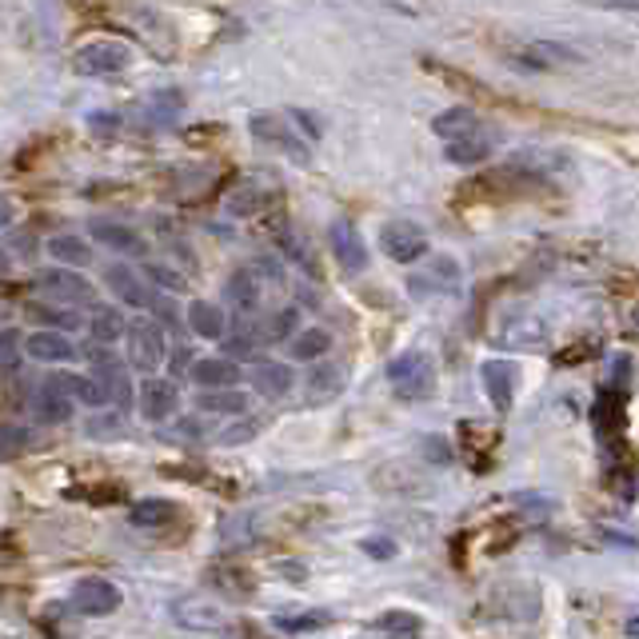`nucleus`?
Returning <instances> with one entry per match:
<instances>
[{
	"mask_svg": "<svg viewBox=\"0 0 639 639\" xmlns=\"http://www.w3.org/2000/svg\"><path fill=\"white\" fill-rule=\"evenodd\" d=\"M388 380H392L396 396L404 400H428L436 392V368L424 352H404L388 364Z\"/></svg>",
	"mask_w": 639,
	"mask_h": 639,
	"instance_id": "f257e3e1",
	"label": "nucleus"
},
{
	"mask_svg": "<svg viewBox=\"0 0 639 639\" xmlns=\"http://www.w3.org/2000/svg\"><path fill=\"white\" fill-rule=\"evenodd\" d=\"M73 64L80 76H112V73H124L133 64V49L121 45V40H92V45H85V49L76 52Z\"/></svg>",
	"mask_w": 639,
	"mask_h": 639,
	"instance_id": "f03ea898",
	"label": "nucleus"
},
{
	"mask_svg": "<svg viewBox=\"0 0 639 639\" xmlns=\"http://www.w3.org/2000/svg\"><path fill=\"white\" fill-rule=\"evenodd\" d=\"M380 248L396 260V264H416V260L428 256V233L412 221H392V224H384Z\"/></svg>",
	"mask_w": 639,
	"mask_h": 639,
	"instance_id": "7ed1b4c3",
	"label": "nucleus"
},
{
	"mask_svg": "<svg viewBox=\"0 0 639 639\" xmlns=\"http://www.w3.org/2000/svg\"><path fill=\"white\" fill-rule=\"evenodd\" d=\"M76 615H88V619H100V615H112L121 607V588L109 584V579L100 576H88V579H76L73 596H68Z\"/></svg>",
	"mask_w": 639,
	"mask_h": 639,
	"instance_id": "20e7f679",
	"label": "nucleus"
},
{
	"mask_svg": "<svg viewBox=\"0 0 639 639\" xmlns=\"http://www.w3.org/2000/svg\"><path fill=\"white\" fill-rule=\"evenodd\" d=\"M124 336H128V364L140 372H156L160 364H164V333H160L156 324H148V320H140V324H133V328H124Z\"/></svg>",
	"mask_w": 639,
	"mask_h": 639,
	"instance_id": "39448f33",
	"label": "nucleus"
},
{
	"mask_svg": "<svg viewBox=\"0 0 639 639\" xmlns=\"http://www.w3.org/2000/svg\"><path fill=\"white\" fill-rule=\"evenodd\" d=\"M479 384H484V392H488L496 412H508L512 400H516L519 368L512 360H484V364H479Z\"/></svg>",
	"mask_w": 639,
	"mask_h": 639,
	"instance_id": "423d86ee",
	"label": "nucleus"
},
{
	"mask_svg": "<svg viewBox=\"0 0 639 639\" xmlns=\"http://www.w3.org/2000/svg\"><path fill=\"white\" fill-rule=\"evenodd\" d=\"M173 619L185 631H224L228 627V612L221 603L212 600H197V596H185V600L173 603Z\"/></svg>",
	"mask_w": 639,
	"mask_h": 639,
	"instance_id": "0eeeda50",
	"label": "nucleus"
},
{
	"mask_svg": "<svg viewBox=\"0 0 639 639\" xmlns=\"http://www.w3.org/2000/svg\"><path fill=\"white\" fill-rule=\"evenodd\" d=\"M328 248H333V256L340 260L344 272L368 268V245H364V236H360V228L352 221H336L328 228Z\"/></svg>",
	"mask_w": 639,
	"mask_h": 639,
	"instance_id": "6e6552de",
	"label": "nucleus"
},
{
	"mask_svg": "<svg viewBox=\"0 0 639 639\" xmlns=\"http://www.w3.org/2000/svg\"><path fill=\"white\" fill-rule=\"evenodd\" d=\"M455 284H460V264H455L452 256H431L428 268L416 272L412 280H408V288H412V296H452Z\"/></svg>",
	"mask_w": 639,
	"mask_h": 639,
	"instance_id": "1a4fd4ad",
	"label": "nucleus"
},
{
	"mask_svg": "<svg viewBox=\"0 0 639 639\" xmlns=\"http://www.w3.org/2000/svg\"><path fill=\"white\" fill-rule=\"evenodd\" d=\"M88 364L97 368V376H100V388L109 392V400H116V404H128L133 400V388H128V368H124V360H116L112 356V348H92L88 352Z\"/></svg>",
	"mask_w": 639,
	"mask_h": 639,
	"instance_id": "9d476101",
	"label": "nucleus"
},
{
	"mask_svg": "<svg viewBox=\"0 0 639 639\" xmlns=\"http://www.w3.org/2000/svg\"><path fill=\"white\" fill-rule=\"evenodd\" d=\"M37 280H40V288L52 296V300H64V304H88V300H92V284H88L80 272L45 268Z\"/></svg>",
	"mask_w": 639,
	"mask_h": 639,
	"instance_id": "9b49d317",
	"label": "nucleus"
},
{
	"mask_svg": "<svg viewBox=\"0 0 639 639\" xmlns=\"http://www.w3.org/2000/svg\"><path fill=\"white\" fill-rule=\"evenodd\" d=\"M188 376H192V384L204 388V392H228V388L240 384V364H233V360H224V356H209V360H197V364L188 368Z\"/></svg>",
	"mask_w": 639,
	"mask_h": 639,
	"instance_id": "f8f14e48",
	"label": "nucleus"
},
{
	"mask_svg": "<svg viewBox=\"0 0 639 639\" xmlns=\"http://www.w3.org/2000/svg\"><path fill=\"white\" fill-rule=\"evenodd\" d=\"M104 284L116 292V300H124V304L133 308H152V300H156V296L148 292V284L140 280V272H133V264H109L104 268Z\"/></svg>",
	"mask_w": 639,
	"mask_h": 639,
	"instance_id": "ddd939ff",
	"label": "nucleus"
},
{
	"mask_svg": "<svg viewBox=\"0 0 639 639\" xmlns=\"http://www.w3.org/2000/svg\"><path fill=\"white\" fill-rule=\"evenodd\" d=\"M176 408H180V392H176L173 380H145V388H140V412H145V419H152V424L173 419Z\"/></svg>",
	"mask_w": 639,
	"mask_h": 639,
	"instance_id": "4468645a",
	"label": "nucleus"
},
{
	"mask_svg": "<svg viewBox=\"0 0 639 639\" xmlns=\"http://www.w3.org/2000/svg\"><path fill=\"white\" fill-rule=\"evenodd\" d=\"M543 340H548V320L540 316H508L500 328L504 348H540Z\"/></svg>",
	"mask_w": 639,
	"mask_h": 639,
	"instance_id": "2eb2a0df",
	"label": "nucleus"
},
{
	"mask_svg": "<svg viewBox=\"0 0 639 639\" xmlns=\"http://www.w3.org/2000/svg\"><path fill=\"white\" fill-rule=\"evenodd\" d=\"M252 384H256V392L264 396V400H284V396L292 392L296 372H292V364H276V360H260L256 372H252Z\"/></svg>",
	"mask_w": 639,
	"mask_h": 639,
	"instance_id": "dca6fc26",
	"label": "nucleus"
},
{
	"mask_svg": "<svg viewBox=\"0 0 639 639\" xmlns=\"http://www.w3.org/2000/svg\"><path fill=\"white\" fill-rule=\"evenodd\" d=\"M252 133H256V140H268V145H280L284 152H292L296 164H308V148L296 140L292 128H284L276 116H268V112H260V116H252Z\"/></svg>",
	"mask_w": 639,
	"mask_h": 639,
	"instance_id": "f3484780",
	"label": "nucleus"
},
{
	"mask_svg": "<svg viewBox=\"0 0 639 639\" xmlns=\"http://www.w3.org/2000/svg\"><path fill=\"white\" fill-rule=\"evenodd\" d=\"M25 352L33 360H40V364H68L76 356L73 340L61 333H33L25 340Z\"/></svg>",
	"mask_w": 639,
	"mask_h": 639,
	"instance_id": "a211bd4d",
	"label": "nucleus"
},
{
	"mask_svg": "<svg viewBox=\"0 0 639 639\" xmlns=\"http://www.w3.org/2000/svg\"><path fill=\"white\" fill-rule=\"evenodd\" d=\"M216 591H224L228 600H248L256 591V576H248L245 567L236 564H212L209 576H204Z\"/></svg>",
	"mask_w": 639,
	"mask_h": 639,
	"instance_id": "6ab92c4d",
	"label": "nucleus"
},
{
	"mask_svg": "<svg viewBox=\"0 0 639 639\" xmlns=\"http://www.w3.org/2000/svg\"><path fill=\"white\" fill-rule=\"evenodd\" d=\"M33 408H37V419H45V424H64V419L73 416V400L61 392L57 376L40 384L37 396H33Z\"/></svg>",
	"mask_w": 639,
	"mask_h": 639,
	"instance_id": "aec40b11",
	"label": "nucleus"
},
{
	"mask_svg": "<svg viewBox=\"0 0 639 639\" xmlns=\"http://www.w3.org/2000/svg\"><path fill=\"white\" fill-rule=\"evenodd\" d=\"M524 68H555V64H572L576 61V49H567V45H555V40H531L524 45L516 57Z\"/></svg>",
	"mask_w": 639,
	"mask_h": 639,
	"instance_id": "412c9836",
	"label": "nucleus"
},
{
	"mask_svg": "<svg viewBox=\"0 0 639 639\" xmlns=\"http://www.w3.org/2000/svg\"><path fill=\"white\" fill-rule=\"evenodd\" d=\"M88 233H92L97 245L112 248V252H136V256H145V240H140L133 228H124V224L97 221V224H88Z\"/></svg>",
	"mask_w": 639,
	"mask_h": 639,
	"instance_id": "4be33fe9",
	"label": "nucleus"
},
{
	"mask_svg": "<svg viewBox=\"0 0 639 639\" xmlns=\"http://www.w3.org/2000/svg\"><path fill=\"white\" fill-rule=\"evenodd\" d=\"M49 256L61 264V268L76 272V268H88L92 264V248H88V240H80V236H52L49 240Z\"/></svg>",
	"mask_w": 639,
	"mask_h": 639,
	"instance_id": "5701e85b",
	"label": "nucleus"
},
{
	"mask_svg": "<svg viewBox=\"0 0 639 639\" xmlns=\"http://www.w3.org/2000/svg\"><path fill=\"white\" fill-rule=\"evenodd\" d=\"M488 156H492V140L484 133H467L443 145V160H452V164H484Z\"/></svg>",
	"mask_w": 639,
	"mask_h": 639,
	"instance_id": "b1692460",
	"label": "nucleus"
},
{
	"mask_svg": "<svg viewBox=\"0 0 639 639\" xmlns=\"http://www.w3.org/2000/svg\"><path fill=\"white\" fill-rule=\"evenodd\" d=\"M260 328L252 324V320H240L233 333H228V340H224V352L228 356L224 360H233V364H240V360H256L260 356Z\"/></svg>",
	"mask_w": 639,
	"mask_h": 639,
	"instance_id": "393cba45",
	"label": "nucleus"
},
{
	"mask_svg": "<svg viewBox=\"0 0 639 639\" xmlns=\"http://www.w3.org/2000/svg\"><path fill=\"white\" fill-rule=\"evenodd\" d=\"M228 304L236 308V312H256L260 308V280H256V272L252 268H240L228 276Z\"/></svg>",
	"mask_w": 639,
	"mask_h": 639,
	"instance_id": "a878e982",
	"label": "nucleus"
},
{
	"mask_svg": "<svg viewBox=\"0 0 639 639\" xmlns=\"http://www.w3.org/2000/svg\"><path fill=\"white\" fill-rule=\"evenodd\" d=\"M185 316H188V328H192L197 336H204V340H221V336H224V324H228L221 308L209 304V300H197V304H188Z\"/></svg>",
	"mask_w": 639,
	"mask_h": 639,
	"instance_id": "bb28decb",
	"label": "nucleus"
},
{
	"mask_svg": "<svg viewBox=\"0 0 639 639\" xmlns=\"http://www.w3.org/2000/svg\"><path fill=\"white\" fill-rule=\"evenodd\" d=\"M197 408L200 412H209V416H245L248 392H240V388H228V392H200Z\"/></svg>",
	"mask_w": 639,
	"mask_h": 639,
	"instance_id": "cd10ccee",
	"label": "nucleus"
},
{
	"mask_svg": "<svg viewBox=\"0 0 639 639\" xmlns=\"http://www.w3.org/2000/svg\"><path fill=\"white\" fill-rule=\"evenodd\" d=\"M344 392V368H336V364H324V368H316L312 376H308V400L312 404H328V400H336V396Z\"/></svg>",
	"mask_w": 639,
	"mask_h": 639,
	"instance_id": "c85d7f7f",
	"label": "nucleus"
},
{
	"mask_svg": "<svg viewBox=\"0 0 639 639\" xmlns=\"http://www.w3.org/2000/svg\"><path fill=\"white\" fill-rule=\"evenodd\" d=\"M376 631H384L388 639H419L424 631V619L416 612H404V607H392L376 619Z\"/></svg>",
	"mask_w": 639,
	"mask_h": 639,
	"instance_id": "c756f323",
	"label": "nucleus"
},
{
	"mask_svg": "<svg viewBox=\"0 0 639 639\" xmlns=\"http://www.w3.org/2000/svg\"><path fill=\"white\" fill-rule=\"evenodd\" d=\"M173 516H176V504H168V500H136L128 508V524L133 528H164Z\"/></svg>",
	"mask_w": 639,
	"mask_h": 639,
	"instance_id": "7c9ffc66",
	"label": "nucleus"
},
{
	"mask_svg": "<svg viewBox=\"0 0 639 639\" xmlns=\"http://www.w3.org/2000/svg\"><path fill=\"white\" fill-rule=\"evenodd\" d=\"M431 133L440 136L443 145H448V140H460V136L476 133V112H472V109H448V112H440V116L431 121Z\"/></svg>",
	"mask_w": 639,
	"mask_h": 639,
	"instance_id": "2f4dec72",
	"label": "nucleus"
},
{
	"mask_svg": "<svg viewBox=\"0 0 639 639\" xmlns=\"http://www.w3.org/2000/svg\"><path fill=\"white\" fill-rule=\"evenodd\" d=\"M57 384H61V392L68 396V400H80V404H88V408H100V404H109V392L100 388L92 376H57Z\"/></svg>",
	"mask_w": 639,
	"mask_h": 639,
	"instance_id": "473e14b6",
	"label": "nucleus"
},
{
	"mask_svg": "<svg viewBox=\"0 0 639 639\" xmlns=\"http://www.w3.org/2000/svg\"><path fill=\"white\" fill-rule=\"evenodd\" d=\"M280 248L288 252V260H296V264L312 276V280H320V264L312 260V248H308V240L296 233V228H280Z\"/></svg>",
	"mask_w": 639,
	"mask_h": 639,
	"instance_id": "72a5a7b5",
	"label": "nucleus"
},
{
	"mask_svg": "<svg viewBox=\"0 0 639 639\" xmlns=\"http://www.w3.org/2000/svg\"><path fill=\"white\" fill-rule=\"evenodd\" d=\"M272 624L280 627L284 636H304V631H320V627L333 624L328 612H296V615H276Z\"/></svg>",
	"mask_w": 639,
	"mask_h": 639,
	"instance_id": "f704fd0d",
	"label": "nucleus"
},
{
	"mask_svg": "<svg viewBox=\"0 0 639 639\" xmlns=\"http://www.w3.org/2000/svg\"><path fill=\"white\" fill-rule=\"evenodd\" d=\"M88 328H92V340H97L100 348H109L112 340H121L124 336V320L116 308H97V316H92Z\"/></svg>",
	"mask_w": 639,
	"mask_h": 639,
	"instance_id": "c9c22d12",
	"label": "nucleus"
},
{
	"mask_svg": "<svg viewBox=\"0 0 639 639\" xmlns=\"http://www.w3.org/2000/svg\"><path fill=\"white\" fill-rule=\"evenodd\" d=\"M328 348H333V336L324 328H308L292 340V360H320Z\"/></svg>",
	"mask_w": 639,
	"mask_h": 639,
	"instance_id": "e433bc0d",
	"label": "nucleus"
},
{
	"mask_svg": "<svg viewBox=\"0 0 639 639\" xmlns=\"http://www.w3.org/2000/svg\"><path fill=\"white\" fill-rule=\"evenodd\" d=\"M28 312H33V320H40V324H52V328H57L61 336H64V333H76V328L85 324V320L76 316L73 308H45V304H33Z\"/></svg>",
	"mask_w": 639,
	"mask_h": 639,
	"instance_id": "4c0bfd02",
	"label": "nucleus"
},
{
	"mask_svg": "<svg viewBox=\"0 0 639 639\" xmlns=\"http://www.w3.org/2000/svg\"><path fill=\"white\" fill-rule=\"evenodd\" d=\"M145 276H148L152 284H156V288H168L173 296L188 292V280L173 268V264H160V260H145Z\"/></svg>",
	"mask_w": 639,
	"mask_h": 639,
	"instance_id": "58836bf2",
	"label": "nucleus"
},
{
	"mask_svg": "<svg viewBox=\"0 0 639 639\" xmlns=\"http://www.w3.org/2000/svg\"><path fill=\"white\" fill-rule=\"evenodd\" d=\"M264 209V192L260 188H236L228 192V216H256Z\"/></svg>",
	"mask_w": 639,
	"mask_h": 639,
	"instance_id": "ea45409f",
	"label": "nucleus"
},
{
	"mask_svg": "<svg viewBox=\"0 0 639 639\" xmlns=\"http://www.w3.org/2000/svg\"><path fill=\"white\" fill-rule=\"evenodd\" d=\"M300 328V308H280L264 328V340H288Z\"/></svg>",
	"mask_w": 639,
	"mask_h": 639,
	"instance_id": "a19ab883",
	"label": "nucleus"
},
{
	"mask_svg": "<svg viewBox=\"0 0 639 639\" xmlns=\"http://www.w3.org/2000/svg\"><path fill=\"white\" fill-rule=\"evenodd\" d=\"M221 540H224V548H248V543H252V516L224 519Z\"/></svg>",
	"mask_w": 639,
	"mask_h": 639,
	"instance_id": "79ce46f5",
	"label": "nucleus"
},
{
	"mask_svg": "<svg viewBox=\"0 0 639 639\" xmlns=\"http://www.w3.org/2000/svg\"><path fill=\"white\" fill-rule=\"evenodd\" d=\"M260 419H236V424H228V428L221 431V448H240V443L256 440L260 436Z\"/></svg>",
	"mask_w": 639,
	"mask_h": 639,
	"instance_id": "37998d69",
	"label": "nucleus"
},
{
	"mask_svg": "<svg viewBox=\"0 0 639 639\" xmlns=\"http://www.w3.org/2000/svg\"><path fill=\"white\" fill-rule=\"evenodd\" d=\"M28 440H33V431H28V428H16V424H4V428H0V455H16V452H25Z\"/></svg>",
	"mask_w": 639,
	"mask_h": 639,
	"instance_id": "c03bdc74",
	"label": "nucleus"
},
{
	"mask_svg": "<svg viewBox=\"0 0 639 639\" xmlns=\"http://www.w3.org/2000/svg\"><path fill=\"white\" fill-rule=\"evenodd\" d=\"M360 552L368 555V560H396L400 548H396L388 536H364V540H360Z\"/></svg>",
	"mask_w": 639,
	"mask_h": 639,
	"instance_id": "a18cd8bd",
	"label": "nucleus"
},
{
	"mask_svg": "<svg viewBox=\"0 0 639 639\" xmlns=\"http://www.w3.org/2000/svg\"><path fill=\"white\" fill-rule=\"evenodd\" d=\"M116 431H124L121 412H104L100 419H88V436H116Z\"/></svg>",
	"mask_w": 639,
	"mask_h": 639,
	"instance_id": "49530a36",
	"label": "nucleus"
},
{
	"mask_svg": "<svg viewBox=\"0 0 639 639\" xmlns=\"http://www.w3.org/2000/svg\"><path fill=\"white\" fill-rule=\"evenodd\" d=\"M272 572H280V579H288V584H304L308 579V567L300 560H276Z\"/></svg>",
	"mask_w": 639,
	"mask_h": 639,
	"instance_id": "de8ad7c7",
	"label": "nucleus"
},
{
	"mask_svg": "<svg viewBox=\"0 0 639 639\" xmlns=\"http://www.w3.org/2000/svg\"><path fill=\"white\" fill-rule=\"evenodd\" d=\"M16 333L13 328H0V368H9V364H16Z\"/></svg>",
	"mask_w": 639,
	"mask_h": 639,
	"instance_id": "09e8293b",
	"label": "nucleus"
},
{
	"mask_svg": "<svg viewBox=\"0 0 639 639\" xmlns=\"http://www.w3.org/2000/svg\"><path fill=\"white\" fill-rule=\"evenodd\" d=\"M88 124H92V128H97V133H109V128H116V116H112V112H92V116H88Z\"/></svg>",
	"mask_w": 639,
	"mask_h": 639,
	"instance_id": "8fccbe9b",
	"label": "nucleus"
},
{
	"mask_svg": "<svg viewBox=\"0 0 639 639\" xmlns=\"http://www.w3.org/2000/svg\"><path fill=\"white\" fill-rule=\"evenodd\" d=\"M424 448H428V455H431V460H436V464H448V460H452V455H448V452H440V448H443L440 436H428V440H424Z\"/></svg>",
	"mask_w": 639,
	"mask_h": 639,
	"instance_id": "3c124183",
	"label": "nucleus"
},
{
	"mask_svg": "<svg viewBox=\"0 0 639 639\" xmlns=\"http://www.w3.org/2000/svg\"><path fill=\"white\" fill-rule=\"evenodd\" d=\"M292 121L304 124V133H308V136H320V133H324V128H320L316 116H308V112H292Z\"/></svg>",
	"mask_w": 639,
	"mask_h": 639,
	"instance_id": "603ef678",
	"label": "nucleus"
},
{
	"mask_svg": "<svg viewBox=\"0 0 639 639\" xmlns=\"http://www.w3.org/2000/svg\"><path fill=\"white\" fill-rule=\"evenodd\" d=\"M9 216H13V209H9V200L0 197V228H4V224H9Z\"/></svg>",
	"mask_w": 639,
	"mask_h": 639,
	"instance_id": "864d4df0",
	"label": "nucleus"
},
{
	"mask_svg": "<svg viewBox=\"0 0 639 639\" xmlns=\"http://www.w3.org/2000/svg\"><path fill=\"white\" fill-rule=\"evenodd\" d=\"M173 364H176V368H185V364H188V348H176Z\"/></svg>",
	"mask_w": 639,
	"mask_h": 639,
	"instance_id": "5fc2aeb1",
	"label": "nucleus"
}]
</instances>
